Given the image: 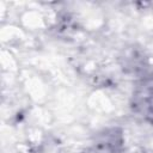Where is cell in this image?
<instances>
[{"label": "cell", "mask_w": 153, "mask_h": 153, "mask_svg": "<svg viewBox=\"0 0 153 153\" xmlns=\"http://www.w3.org/2000/svg\"><path fill=\"white\" fill-rule=\"evenodd\" d=\"M131 108L142 120L153 123V75L143 78L136 85Z\"/></svg>", "instance_id": "obj_1"}]
</instances>
